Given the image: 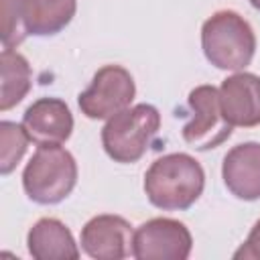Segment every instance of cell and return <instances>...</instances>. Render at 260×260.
<instances>
[{
    "instance_id": "9a60e30c",
    "label": "cell",
    "mask_w": 260,
    "mask_h": 260,
    "mask_svg": "<svg viewBox=\"0 0 260 260\" xmlns=\"http://www.w3.org/2000/svg\"><path fill=\"white\" fill-rule=\"evenodd\" d=\"M28 134L24 130L22 124L10 122V120H2L0 122V173L2 175H10L16 165L20 162V158L26 152L28 146Z\"/></svg>"
},
{
    "instance_id": "8992f818",
    "label": "cell",
    "mask_w": 260,
    "mask_h": 260,
    "mask_svg": "<svg viewBox=\"0 0 260 260\" xmlns=\"http://www.w3.org/2000/svg\"><path fill=\"white\" fill-rule=\"evenodd\" d=\"M191 120L183 126V140L195 150L217 148L232 136V124L223 118L219 89L213 85H197L189 93Z\"/></svg>"
},
{
    "instance_id": "277c9868",
    "label": "cell",
    "mask_w": 260,
    "mask_h": 260,
    "mask_svg": "<svg viewBox=\"0 0 260 260\" xmlns=\"http://www.w3.org/2000/svg\"><path fill=\"white\" fill-rule=\"evenodd\" d=\"M77 183V162L61 144L39 146L22 171V187L30 201L55 205L71 195Z\"/></svg>"
},
{
    "instance_id": "8fae6325",
    "label": "cell",
    "mask_w": 260,
    "mask_h": 260,
    "mask_svg": "<svg viewBox=\"0 0 260 260\" xmlns=\"http://www.w3.org/2000/svg\"><path fill=\"white\" fill-rule=\"evenodd\" d=\"M221 179L236 199H260V142L250 140L232 146L221 162Z\"/></svg>"
},
{
    "instance_id": "52a82bcc",
    "label": "cell",
    "mask_w": 260,
    "mask_h": 260,
    "mask_svg": "<svg viewBox=\"0 0 260 260\" xmlns=\"http://www.w3.org/2000/svg\"><path fill=\"white\" fill-rule=\"evenodd\" d=\"M193 248L189 228L171 217H152L136 228L132 256L136 260H187Z\"/></svg>"
},
{
    "instance_id": "3957f363",
    "label": "cell",
    "mask_w": 260,
    "mask_h": 260,
    "mask_svg": "<svg viewBox=\"0 0 260 260\" xmlns=\"http://www.w3.org/2000/svg\"><path fill=\"white\" fill-rule=\"evenodd\" d=\"M160 130V114L152 104L128 106L108 118L102 128L106 154L120 165L138 162Z\"/></svg>"
},
{
    "instance_id": "5bb4252c",
    "label": "cell",
    "mask_w": 260,
    "mask_h": 260,
    "mask_svg": "<svg viewBox=\"0 0 260 260\" xmlns=\"http://www.w3.org/2000/svg\"><path fill=\"white\" fill-rule=\"evenodd\" d=\"M0 71H2L0 110L8 112L16 104H20L24 100V95L30 91L32 71H30L28 61L14 49H2Z\"/></svg>"
},
{
    "instance_id": "e0dca14e",
    "label": "cell",
    "mask_w": 260,
    "mask_h": 260,
    "mask_svg": "<svg viewBox=\"0 0 260 260\" xmlns=\"http://www.w3.org/2000/svg\"><path fill=\"white\" fill-rule=\"evenodd\" d=\"M236 260H260V219L252 225L246 242L234 252Z\"/></svg>"
},
{
    "instance_id": "9c48e42d",
    "label": "cell",
    "mask_w": 260,
    "mask_h": 260,
    "mask_svg": "<svg viewBox=\"0 0 260 260\" xmlns=\"http://www.w3.org/2000/svg\"><path fill=\"white\" fill-rule=\"evenodd\" d=\"M22 126L37 146L63 144L73 132V116L61 98H39L24 110Z\"/></svg>"
},
{
    "instance_id": "30bf717a",
    "label": "cell",
    "mask_w": 260,
    "mask_h": 260,
    "mask_svg": "<svg viewBox=\"0 0 260 260\" xmlns=\"http://www.w3.org/2000/svg\"><path fill=\"white\" fill-rule=\"evenodd\" d=\"M219 104L223 118L232 126L254 128L260 124V77L248 71H236L219 85Z\"/></svg>"
},
{
    "instance_id": "7c38bea8",
    "label": "cell",
    "mask_w": 260,
    "mask_h": 260,
    "mask_svg": "<svg viewBox=\"0 0 260 260\" xmlns=\"http://www.w3.org/2000/svg\"><path fill=\"white\" fill-rule=\"evenodd\" d=\"M26 248L37 260H77L81 254L71 230L57 217H41L26 234Z\"/></svg>"
},
{
    "instance_id": "2e32d148",
    "label": "cell",
    "mask_w": 260,
    "mask_h": 260,
    "mask_svg": "<svg viewBox=\"0 0 260 260\" xmlns=\"http://www.w3.org/2000/svg\"><path fill=\"white\" fill-rule=\"evenodd\" d=\"M0 4H2V45L4 49H14L26 37L22 26L24 0H0Z\"/></svg>"
},
{
    "instance_id": "5b68a950",
    "label": "cell",
    "mask_w": 260,
    "mask_h": 260,
    "mask_svg": "<svg viewBox=\"0 0 260 260\" xmlns=\"http://www.w3.org/2000/svg\"><path fill=\"white\" fill-rule=\"evenodd\" d=\"M136 85L122 65H104L95 71L89 87L77 95L81 114L89 120H108L132 104Z\"/></svg>"
},
{
    "instance_id": "ba28073f",
    "label": "cell",
    "mask_w": 260,
    "mask_h": 260,
    "mask_svg": "<svg viewBox=\"0 0 260 260\" xmlns=\"http://www.w3.org/2000/svg\"><path fill=\"white\" fill-rule=\"evenodd\" d=\"M132 225L122 215H95L79 236L81 250L93 260H122L132 254Z\"/></svg>"
},
{
    "instance_id": "7a4b0ae2",
    "label": "cell",
    "mask_w": 260,
    "mask_h": 260,
    "mask_svg": "<svg viewBox=\"0 0 260 260\" xmlns=\"http://www.w3.org/2000/svg\"><path fill=\"white\" fill-rule=\"evenodd\" d=\"M205 59L223 71H244L256 53V35L250 22L234 10L213 12L201 26Z\"/></svg>"
},
{
    "instance_id": "ac0fdd59",
    "label": "cell",
    "mask_w": 260,
    "mask_h": 260,
    "mask_svg": "<svg viewBox=\"0 0 260 260\" xmlns=\"http://www.w3.org/2000/svg\"><path fill=\"white\" fill-rule=\"evenodd\" d=\"M250 4H252V8H256L258 12H260V0H248Z\"/></svg>"
},
{
    "instance_id": "6da1fadb",
    "label": "cell",
    "mask_w": 260,
    "mask_h": 260,
    "mask_svg": "<svg viewBox=\"0 0 260 260\" xmlns=\"http://www.w3.org/2000/svg\"><path fill=\"white\" fill-rule=\"evenodd\" d=\"M144 193L162 211H185L203 193L205 171L187 152H171L156 158L144 173Z\"/></svg>"
},
{
    "instance_id": "4fadbf2b",
    "label": "cell",
    "mask_w": 260,
    "mask_h": 260,
    "mask_svg": "<svg viewBox=\"0 0 260 260\" xmlns=\"http://www.w3.org/2000/svg\"><path fill=\"white\" fill-rule=\"evenodd\" d=\"M77 0H24L22 26L26 35L51 37L61 32L75 16Z\"/></svg>"
}]
</instances>
